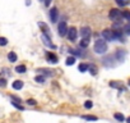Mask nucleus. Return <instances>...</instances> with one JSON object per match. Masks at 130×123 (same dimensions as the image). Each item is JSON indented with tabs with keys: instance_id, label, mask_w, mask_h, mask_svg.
<instances>
[{
	"instance_id": "f257e3e1",
	"label": "nucleus",
	"mask_w": 130,
	"mask_h": 123,
	"mask_svg": "<svg viewBox=\"0 0 130 123\" xmlns=\"http://www.w3.org/2000/svg\"><path fill=\"white\" fill-rule=\"evenodd\" d=\"M95 51L97 54H105L107 51V44H106V41L105 40H96V43H95Z\"/></svg>"
},
{
	"instance_id": "f03ea898",
	"label": "nucleus",
	"mask_w": 130,
	"mask_h": 123,
	"mask_svg": "<svg viewBox=\"0 0 130 123\" xmlns=\"http://www.w3.org/2000/svg\"><path fill=\"white\" fill-rule=\"evenodd\" d=\"M102 37H103L106 41H115V40L117 38L115 31H111V30H103V31H102Z\"/></svg>"
},
{
	"instance_id": "7ed1b4c3",
	"label": "nucleus",
	"mask_w": 130,
	"mask_h": 123,
	"mask_svg": "<svg viewBox=\"0 0 130 123\" xmlns=\"http://www.w3.org/2000/svg\"><path fill=\"white\" fill-rule=\"evenodd\" d=\"M108 17H110L111 20H114L115 23H117L119 19L122 17V14H121V12H120L119 9H111L110 13H108Z\"/></svg>"
},
{
	"instance_id": "20e7f679",
	"label": "nucleus",
	"mask_w": 130,
	"mask_h": 123,
	"mask_svg": "<svg viewBox=\"0 0 130 123\" xmlns=\"http://www.w3.org/2000/svg\"><path fill=\"white\" fill-rule=\"evenodd\" d=\"M58 31H59V35H60V36H65V35H68L69 28H68L66 22H60V25H59V27H58Z\"/></svg>"
},
{
	"instance_id": "39448f33",
	"label": "nucleus",
	"mask_w": 130,
	"mask_h": 123,
	"mask_svg": "<svg viewBox=\"0 0 130 123\" xmlns=\"http://www.w3.org/2000/svg\"><path fill=\"white\" fill-rule=\"evenodd\" d=\"M58 18H59L58 8H51V9H50V19H51V22H52V23L58 22Z\"/></svg>"
},
{
	"instance_id": "423d86ee",
	"label": "nucleus",
	"mask_w": 130,
	"mask_h": 123,
	"mask_svg": "<svg viewBox=\"0 0 130 123\" xmlns=\"http://www.w3.org/2000/svg\"><path fill=\"white\" fill-rule=\"evenodd\" d=\"M77 35H78V31H77L75 27H70V28H69V31H68V38H69L70 41L75 40V38H77Z\"/></svg>"
},
{
	"instance_id": "0eeeda50",
	"label": "nucleus",
	"mask_w": 130,
	"mask_h": 123,
	"mask_svg": "<svg viewBox=\"0 0 130 123\" xmlns=\"http://www.w3.org/2000/svg\"><path fill=\"white\" fill-rule=\"evenodd\" d=\"M91 35H92L91 27H83V28H80V36H82L83 38H85V37H91Z\"/></svg>"
},
{
	"instance_id": "6e6552de",
	"label": "nucleus",
	"mask_w": 130,
	"mask_h": 123,
	"mask_svg": "<svg viewBox=\"0 0 130 123\" xmlns=\"http://www.w3.org/2000/svg\"><path fill=\"white\" fill-rule=\"evenodd\" d=\"M46 58H47V60L50 62V63H52V64H56L58 63V56L55 55L54 53H47V55H46Z\"/></svg>"
},
{
	"instance_id": "1a4fd4ad",
	"label": "nucleus",
	"mask_w": 130,
	"mask_h": 123,
	"mask_svg": "<svg viewBox=\"0 0 130 123\" xmlns=\"http://www.w3.org/2000/svg\"><path fill=\"white\" fill-rule=\"evenodd\" d=\"M125 55H126V53H125L124 50H117V51H116V54H115V58H116V60H117V62H124Z\"/></svg>"
},
{
	"instance_id": "9d476101",
	"label": "nucleus",
	"mask_w": 130,
	"mask_h": 123,
	"mask_svg": "<svg viewBox=\"0 0 130 123\" xmlns=\"http://www.w3.org/2000/svg\"><path fill=\"white\" fill-rule=\"evenodd\" d=\"M41 38H42V41H44V44H45L46 46H49V48H52V49L55 48V46H54V45L51 44V40H50V37H49L47 35H45V33H44V35L41 36Z\"/></svg>"
},
{
	"instance_id": "9b49d317",
	"label": "nucleus",
	"mask_w": 130,
	"mask_h": 123,
	"mask_svg": "<svg viewBox=\"0 0 130 123\" xmlns=\"http://www.w3.org/2000/svg\"><path fill=\"white\" fill-rule=\"evenodd\" d=\"M37 72H38V73H44V74H46V76H54V74H55V71H52V69H46V68H38V69H37Z\"/></svg>"
},
{
	"instance_id": "f8f14e48",
	"label": "nucleus",
	"mask_w": 130,
	"mask_h": 123,
	"mask_svg": "<svg viewBox=\"0 0 130 123\" xmlns=\"http://www.w3.org/2000/svg\"><path fill=\"white\" fill-rule=\"evenodd\" d=\"M13 89L14 90H21L22 87H23V81H21V79H17V81H14L13 82Z\"/></svg>"
},
{
	"instance_id": "ddd939ff",
	"label": "nucleus",
	"mask_w": 130,
	"mask_h": 123,
	"mask_svg": "<svg viewBox=\"0 0 130 123\" xmlns=\"http://www.w3.org/2000/svg\"><path fill=\"white\" fill-rule=\"evenodd\" d=\"M8 60L10 62V63H14V62H17V54L14 51H10L8 54Z\"/></svg>"
},
{
	"instance_id": "4468645a",
	"label": "nucleus",
	"mask_w": 130,
	"mask_h": 123,
	"mask_svg": "<svg viewBox=\"0 0 130 123\" xmlns=\"http://www.w3.org/2000/svg\"><path fill=\"white\" fill-rule=\"evenodd\" d=\"M89 45V37H85V38H82L80 43H79V46L80 48H87Z\"/></svg>"
},
{
	"instance_id": "2eb2a0df",
	"label": "nucleus",
	"mask_w": 130,
	"mask_h": 123,
	"mask_svg": "<svg viewBox=\"0 0 130 123\" xmlns=\"http://www.w3.org/2000/svg\"><path fill=\"white\" fill-rule=\"evenodd\" d=\"M69 51H70V54H73V55L84 56V53H82V51H79V50H77V49H69Z\"/></svg>"
},
{
	"instance_id": "dca6fc26",
	"label": "nucleus",
	"mask_w": 130,
	"mask_h": 123,
	"mask_svg": "<svg viewBox=\"0 0 130 123\" xmlns=\"http://www.w3.org/2000/svg\"><path fill=\"white\" fill-rule=\"evenodd\" d=\"M26 71H27V68H26V66H23V64L15 67V72H17V73H24Z\"/></svg>"
},
{
	"instance_id": "f3484780",
	"label": "nucleus",
	"mask_w": 130,
	"mask_h": 123,
	"mask_svg": "<svg viewBox=\"0 0 130 123\" xmlns=\"http://www.w3.org/2000/svg\"><path fill=\"white\" fill-rule=\"evenodd\" d=\"M78 69H79V72H87L89 69V66H87L85 63H80L79 67H78Z\"/></svg>"
},
{
	"instance_id": "a211bd4d",
	"label": "nucleus",
	"mask_w": 130,
	"mask_h": 123,
	"mask_svg": "<svg viewBox=\"0 0 130 123\" xmlns=\"http://www.w3.org/2000/svg\"><path fill=\"white\" fill-rule=\"evenodd\" d=\"M74 63H75V58H74V56H69V58L66 59V62H65L66 66H73Z\"/></svg>"
},
{
	"instance_id": "6ab92c4d",
	"label": "nucleus",
	"mask_w": 130,
	"mask_h": 123,
	"mask_svg": "<svg viewBox=\"0 0 130 123\" xmlns=\"http://www.w3.org/2000/svg\"><path fill=\"white\" fill-rule=\"evenodd\" d=\"M114 117H115V119H116V120H119V122H124V120H125V117H124L121 113H115V115H114Z\"/></svg>"
},
{
	"instance_id": "aec40b11",
	"label": "nucleus",
	"mask_w": 130,
	"mask_h": 123,
	"mask_svg": "<svg viewBox=\"0 0 130 123\" xmlns=\"http://www.w3.org/2000/svg\"><path fill=\"white\" fill-rule=\"evenodd\" d=\"M89 71H91V73L93 74V76H96V74H97V71H98V69H97V67H96L95 64H91V66H89Z\"/></svg>"
},
{
	"instance_id": "412c9836",
	"label": "nucleus",
	"mask_w": 130,
	"mask_h": 123,
	"mask_svg": "<svg viewBox=\"0 0 130 123\" xmlns=\"http://www.w3.org/2000/svg\"><path fill=\"white\" fill-rule=\"evenodd\" d=\"M110 86L114 87V89H121V85L119 84V82H116V81H111L110 82Z\"/></svg>"
},
{
	"instance_id": "4be33fe9",
	"label": "nucleus",
	"mask_w": 130,
	"mask_h": 123,
	"mask_svg": "<svg viewBox=\"0 0 130 123\" xmlns=\"http://www.w3.org/2000/svg\"><path fill=\"white\" fill-rule=\"evenodd\" d=\"M34 81L38 82V84H44V82H45V77H44V76H36V77H34Z\"/></svg>"
},
{
	"instance_id": "5701e85b",
	"label": "nucleus",
	"mask_w": 130,
	"mask_h": 123,
	"mask_svg": "<svg viewBox=\"0 0 130 123\" xmlns=\"http://www.w3.org/2000/svg\"><path fill=\"white\" fill-rule=\"evenodd\" d=\"M38 26H40V27L44 30V33L46 35V33H47V31H49V27H47L45 23H42V22H40V23H38Z\"/></svg>"
},
{
	"instance_id": "b1692460",
	"label": "nucleus",
	"mask_w": 130,
	"mask_h": 123,
	"mask_svg": "<svg viewBox=\"0 0 130 123\" xmlns=\"http://www.w3.org/2000/svg\"><path fill=\"white\" fill-rule=\"evenodd\" d=\"M116 3H117L120 7H125L126 4H129V0H116Z\"/></svg>"
},
{
	"instance_id": "393cba45",
	"label": "nucleus",
	"mask_w": 130,
	"mask_h": 123,
	"mask_svg": "<svg viewBox=\"0 0 130 123\" xmlns=\"http://www.w3.org/2000/svg\"><path fill=\"white\" fill-rule=\"evenodd\" d=\"M92 107H93V102H92L91 100H88V101L84 102V108H85V109H91Z\"/></svg>"
},
{
	"instance_id": "a878e982",
	"label": "nucleus",
	"mask_w": 130,
	"mask_h": 123,
	"mask_svg": "<svg viewBox=\"0 0 130 123\" xmlns=\"http://www.w3.org/2000/svg\"><path fill=\"white\" fill-rule=\"evenodd\" d=\"M83 118L87 119V120H97V119H98V118L95 117V115H83Z\"/></svg>"
},
{
	"instance_id": "bb28decb",
	"label": "nucleus",
	"mask_w": 130,
	"mask_h": 123,
	"mask_svg": "<svg viewBox=\"0 0 130 123\" xmlns=\"http://www.w3.org/2000/svg\"><path fill=\"white\" fill-rule=\"evenodd\" d=\"M8 44V40L5 37H0V46H5Z\"/></svg>"
},
{
	"instance_id": "cd10ccee",
	"label": "nucleus",
	"mask_w": 130,
	"mask_h": 123,
	"mask_svg": "<svg viewBox=\"0 0 130 123\" xmlns=\"http://www.w3.org/2000/svg\"><path fill=\"white\" fill-rule=\"evenodd\" d=\"M5 86H7V79L0 78V87H5Z\"/></svg>"
},
{
	"instance_id": "c85d7f7f",
	"label": "nucleus",
	"mask_w": 130,
	"mask_h": 123,
	"mask_svg": "<svg viewBox=\"0 0 130 123\" xmlns=\"http://www.w3.org/2000/svg\"><path fill=\"white\" fill-rule=\"evenodd\" d=\"M12 104H13V107H15L17 109H19V110H23V109H24V108H23L22 105H19V104H18V102H14V101H13Z\"/></svg>"
},
{
	"instance_id": "c756f323",
	"label": "nucleus",
	"mask_w": 130,
	"mask_h": 123,
	"mask_svg": "<svg viewBox=\"0 0 130 123\" xmlns=\"http://www.w3.org/2000/svg\"><path fill=\"white\" fill-rule=\"evenodd\" d=\"M27 104H28V105H36L37 101L33 100V99H28V100H27Z\"/></svg>"
},
{
	"instance_id": "7c9ffc66",
	"label": "nucleus",
	"mask_w": 130,
	"mask_h": 123,
	"mask_svg": "<svg viewBox=\"0 0 130 123\" xmlns=\"http://www.w3.org/2000/svg\"><path fill=\"white\" fill-rule=\"evenodd\" d=\"M122 17L130 20V12H125V13H122Z\"/></svg>"
},
{
	"instance_id": "2f4dec72",
	"label": "nucleus",
	"mask_w": 130,
	"mask_h": 123,
	"mask_svg": "<svg viewBox=\"0 0 130 123\" xmlns=\"http://www.w3.org/2000/svg\"><path fill=\"white\" fill-rule=\"evenodd\" d=\"M124 30H125V32H126V33H130V23H129V25H126V26L124 27Z\"/></svg>"
},
{
	"instance_id": "473e14b6",
	"label": "nucleus",
	"mask_w": 130,
	"mask_h": 123,
	"mask_svg": "<svg viewBox=\"0 0 130 123\" xmlns=\"http://www.w3.org/2000/svg\"><path fill=\"white\" fill-rule=\"evenodd\" d=\"M51 2H52V0H45V5H46V7H49Z\"/></svg>"
},
{
	"instance_id": "72a5a7b5",
	"label": "nucleus",
	"mask_w": 130,
	"mask_h": 123,
	"mask_svg": "<svg viewBox=\"0 0 130 123\" xmlns=\"http://www.w3.org/2000/svg\"><path fill=\"white\" fill-rule=\"evenodd\" d=\"M12 99H13V100H15V101H19V102H21V99H19V97H17V96H12Z\"/></svg>"
},
{
	"instance_id": "f704fd0d",
	"label": "nucleus",
	"mask_w": 130,
	"mask_h": 123,
	"mask_svg": "<svg viewBox=\"0 0 130 123\" xmlns=\"http://www.w3.org/2000/svg\"><path fill=\"white\" fill-rule=\"evenodd\" d=\"M126 122H127V123H130V117H129V118L126 119Z\"/></svg>"
},
{
	"instance_id": "c9c22d12",
	"label": "nucleus",
	"mask_w": 130,
	"mask_h": 123,
	"mask_svg": "<svg viewBox=\"0 0 130 123\" xmlns=\"http://www.w3.org/2000/svg\"><path fill=\"white\" fill-rule=\"evenodd\" d=\"M127 84H129V86H130V79H129V82H127Z\"/></svg>"
}]
</instances>
